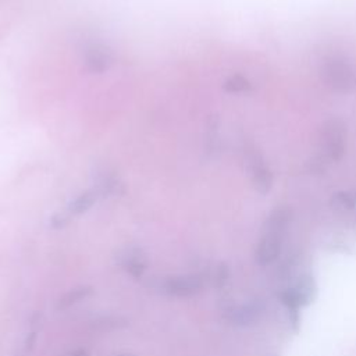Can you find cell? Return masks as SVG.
Here are the masks:
<instances>
[{
	"mask_svg": "<svg viewBox=\"0 0 356 356\" xmlns=\"http://www.w3.org/2000/svg\"><path fill=\"white\" fill-rule=\"evenodd\" d=\"M64 356H90L89 350L86 348H74V349H70Z\"/></svg>",
	"mask_w": 356,
	"mask_h": 356,
	"instance_id": "18",
	"label": "cell"
},
{
	"mask_svg": "<svg viewBox=\"0 0 356 356\" xmlns=\"http://www.w3.org/2000/svg\"><path fill=\"white\" fill-rule=\"evenodd\" d=\"M291 221V207L278 206L271 210V213L264 220L261 235L254 249V261L257 263V266H270L281 256Z\"/></svg>",
	"mask_w": 356,
	"mask_h": 356,
	"instance_id": "1",
	"label": "cell"
},
{
	"mask_svg": "<svg viewBox=\"0 0 356 356\" xmlns=\"http://www.w3.org/2000/svg\"><path fill=\"white\" fill-rule=\"evenodd\" d=\"M266 312L261 300H246L231 303L222 309V318L234 327H250L257 324Z\"/></svg>",
	"mask_w": 356,
	"mask_h": 356,
	"instance_id": "7",
	"label": "cell"
},
{
	"mask_svg": "<svg viewBox=\"0 0 356 356\" xmlns=\"http://www.w3.org/2000/svg\"><path fill=\"white\" fill-rule=\"evenodd\" d=\"M318 149L325 159L339 161L345 156L348 145V127L339 117L325 118L317 131Z\"/></svg>",
	"mask_w": 356,
	"mask_h": 356,
	"instance_id": "3",
	"label": "cell"
},
{
	"mask_svg": "<svg viewBox=\"0 0 356 356\" xmlns=\"http://www.w3.org/2000/svg\"><path fill=\"white\" fill-rule=\"evenodd\" d=\"M245 164L253 189L260 195H267L274 184V174L266 163L260 150L254 146L245 152Z\"/></svg>",
	"mask_w": 356,
	"mask_h": 356,
	"instance_id": "5",
	"label": "cell"
},
{
	"mask_svg": "<svg viewBox=\"0 0 356 356\" xmlns=\"http://www.w3.org/2000/svg\"><path fill=\"white\" fill-rule=\"evenodd\" d=\"M325 86L339 93H349L356 89V68L341 56L327 57L318 70Z\"/></svg>",
	"mask_w": 356,
	"mask_h": 356,
	"instance_id": "4",
	"label": "cell"
},
{
	"mask_svg": "<svg viewBox=\"0 0 356 356\" xmlns=\"http://www.w3.org/2000/svg\"><path fill=\"white\" fill-rule=\"evenodd\" d=\"M330 206L338 211H350L356 209V192L338 191L331 195Z\"/></svg>",
	"mask_w": 356,
	"mask_h": 356,
	"instance_id": "13",
	"label": "cell"
},
{
	"mask_svg": "<svg viewBox=\"0 0 356 356\" xmlns=\"http://www.w3.org/2000/svg\"><path fill=\"white\" fill-rule=\"evenodd\" d=\"M35 343H36V332L32 331V332L26 334V337H25V339H24V349H25L26 352H31V350L33 349Z\"/></svg>",
	"mask_w": 356,
	"mask_h": 356,
	"instance_id": "17",
	"label": "cell"
},
{
	"mask_svg": "<svg viewBox=\"0 0 356 356\" xmlns=\"http://www.w3.org/2000/svg\"><path fill=\"white\" fill-rule=\"evenodd\" d=\"M99 199L97 193L95 192L93 188L82 192L81 195H78L75 199H72L68 206H67V211L71 216H81L83 213H86Z\"/></svg>",
	"mask_w": 356,
	"mask_h": 356,
	"instance_id": "12",
	"label": "cell"
},
{
	"mask_svg": "<svg viewBox=\"0 0 356 356\" xmlns=\"http://www.w3.org/2000/svg\"><path fill=\"white\" fill-rule=\"evenodd\" d=\"M93 189L99 197L121 195L125 191L124 184L120 181V178L114 172H107V171L97 172Z\"/></svg>",
	"mask_w": 356,
	"mask_h": 356,
	"instance_id": "10",
	"label": "cell"
},
{
	"mask_svg": "<svg viewBox=\"0 0 356 356\" xmlns=\"http://www.w3.org/2000/svg\"><path fill=\"white\" fill-rule=\"evenodd\" d=\"M317 295V284L310 273H302L293 281L292 285L278 292V300L286 309L289 323L293 330H298L300 314L299 310L313 302Z\"/></svg>",
	"mask_w": 356,
	"mask_h": 356,
	"instance_id": "2",
	"label": "cell"
},
{
	"mask_svg": "<svg viewBox=\"0 0 356 356\" xmlns=\"http://www.w3.org/2000/svg\"><path fill=\"white\" fill-rule=\"evenodd\" d=\"M95 292L92 285H79L75 286L72 289H70L68 292H65L64 295H61L56 303V310L63 312L70 309L71 306L88 299L89 296H92Z\"/></svg>",
	"mask_w": 356,
	"mask_h": 356,
	"instance_id": "11",
	"label": "cell"
},
{
	"mask_svg": "<svg viewBox=\"0 0 356 356\" xmlns=\"http://www.w3.org/2000/svg\"><path fill=\"white\" fill-rule=\"evenodd\" d=\"M228 280H229V268L225 263H220L216 267V273H214V278H213L214 286L216 288H222V286L227 285Z\"/></svg>",
	"mask_w": 356,
	"mask_h": 356,
	"instance_id": "15",
	"label": "cell"
},
{
	"mask_svg": "<svg viewBox=\"0 0 356 356\" xmlns=\"http://www.w3.org/2000/svg\"><path fill=\"white\" fill-rule=\"evenodd\" d=\"M203 278L196 274L168 275L163 278L159 284V289L161 293L177 299L193 298L203 291Z\"/></svg>",
	"mask_w": 356,
	"mask_h": 356,
	"instance_id": "6",
	"label": "cell"
},
{
	"mask_svg": "<svg viewBox=\"0 0 356 356\" xmlns=\"http://www.w3.org/2000/svg\"><path fill=\"white\" fill-rule=\"evenodd\" d=\"M85 64L90 72L102 74L107 71L113 64L111 50L102 43L90 44L85 50Z\"/></svg>",
	"mask_w": 356,
	"mask_h": 356,
	"instance_id": "9",
	"label": "cell"
},
{
	"mask_svg": "<svg viewBox=\"0 0 356 356\" xmlns=\"http://www.w3.org/2000/svg\"><path fill=\"white\" fill-rule=\"evenodd\" d=\"M115 356H138V355H135V353H132V352H122V353H118V355H115Z\"/></svg>",
	"mask_w": 356,
	"mask_h": 356,
	"instance_id": "19",
	"label": "cell"
},
{
	"mask_svg": "<svg viewBox=\"0 0 356 356\" xmlns=\"http://www.w3.org/2000/svg\"><path fill=\"white\" fill-rule=\"evenodd\" d=\"M222 89L228 93H249L253 89V85L246 76L241 74H232L224 81Z\"/></svg>",
	"mask_w": 356,
	"mask_h": 356,
	"instance_id": "14",
	"label": "cell"
},
{
	"mask_svg": "<svg viewBox=\"0 0 356 356\" xmlns=\"http://www.w3.org/2000/svg\"><path fill=\"white\" fill-rule=\"evenodd\" d=\"M71 217L72 216L67 210L65 211H58V213H56L50 217V221H49L50 227L54 228V229H61V228H64L70 224Z\"/></svg>",
	"mask_w": 356,
	"mask_h": 356,
	"instance_id": "16",
	"label": "cell"
},
{
	"mask_svg": "<svg viewBox=\"0 0 356 356\" xmlns=\"http://www.w3.org/2000/svg\"><path fill=\"white\" fill-rule=\"evenodd\" d=\"M115 259L120 267L134 280H140L149 267L147 254L138 246H125L118 250Z\"/></svg>",
	"mask_w": 356,
	"mask_h": 356,
	"instance_id": "8",
	"label": "cell"
}]
</instances>
